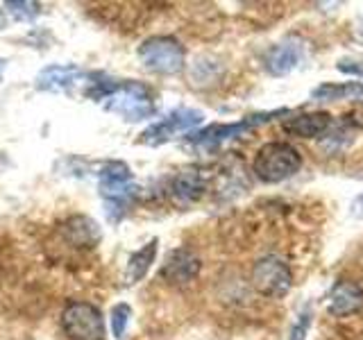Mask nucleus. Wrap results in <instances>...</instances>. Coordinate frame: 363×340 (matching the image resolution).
Masks as SVG:
<instances>
[{"label":"nucleus","mask_w":363,"mask_h":340,"mask_svg":"<svg viewBox=\"0 0 363 340\" xmlns=\"http://www.w3.org/2000/svg\"><path fill=\"white\" fill-rule=\"evenodd\" d=\"M98 191L102 202H105L107 218L111 222H118L132 207L134 198L139 196V186L134 184L132 170L123 162H109L100 168Z\"/></svg>","instance_id":"f257e3e1"},{"label":"nucleus","mask_w":363,"mask_h":340,"mask_svg":"<svg viewBox=\"0 0 363 340\" xmlns=\"http://www.w3.org/2000/svg\"><path fill=\"white\" fill-rule=\"evenodd\" d=\"M102 107L111 113H118L125 120H145L155 113L152 91L141 82H116L109 94L102 98Z\"/></svg>","instance_id":"f03ea898"},{"label":"nucleus","mask_w":363,"mask_h":340,"mask_svg":"<svg viewBox=\"0 0 363 340\" xmlns=\"http://www.w3.org/2000/svg\"><path fill=\"white\" fill-rule=\"evenodd\" d=\"M302 166V157L291 143L272 141L259 147L255 157V175L266 184H279V181L293 177Z\"/></svg>","instance_id":"7ed1b4c3"},{"label":"nucleus","mask_w":363,"mask_h":340,"mask_svg":"<svg viewBox=\"0 0 363 340\" xmlns=\"http://www.w3.org/2000/svg\"><path fill=\"white\" fill-rule=\"evenodd\" d=\"M139 60L147 71L159 75H175L184 68L186 55L173 37H150L139 45Z\"/></svg>","instance_id":"20e7f679"},{"label":"nucleus","mask_w":363,"mask_h":340,"mask_svg":"<svg viewBox=\"0 0 363 340\" xmlns=\"http://www.w3.org/2000/svg\"><path fill=\"white\" fill-rule=\"evenodd\" d=\"M62 329L68 340H105V320L98 306L71 302L62 311Z\"/></svg>","instance_id":"39448f33"},{"label":"nucleus","mask_w":363,"mask_h":340,"mask_svg":"<svg viewBox=\"0 0 363 340\" xmlns=\"http://www.w3.org/2000/svg\"><path fill=\"white\" fill-rule=\"evenodd\" d=\"M252 286L259 295L270 300L284 298L293 286V272L277 256H264L259 259L252 268Z\"/></svg>","instance_id":"423d86ee"},{"label":"nucleus","mask_w":363,"mask_h":340,"mask_svg":"<svg viewBox=\"0 0 363 340\" xmlns=\"http://www.w3.org/2000/svg\"><path fill=\"white\" fill-rule=\"evenodd\" d=\"M202 120H204V113L198 111V109H189V107L175 109V111H170L166 118L150 125V128L141 134V143L162 145L166 141L177 139L179 134H186L193 128H198Z\"/></svg>","instance_id":"0eeeda50"},{"label":"nucleus","mask_w":363,"mask_h":340,"mask_svg":"<svg viewBox=\"0 0 363 340\" xmlns=\"http://www.w3.org/2000/svg\"><path fill=\"white\" fill-rule=\"evenodd\" d=\"M284 113H289V109H277V111H264V113H255V116H247L238 123H230V125H209L207 130L202 132H196L189 136L191 143L196 145H202V147H213V145H220L223 141H230L234 136H241L245 134L247 130L252 128H259V125L268 123L270 118L275 116H284Z\"/></svg>","instance_id":"6e6552de"},{"label":"nucleus","mask_w":363,"mask_h":340,"mask_svg":"<svg viewBox=\"0 0 363 340\" xmlns=\"http://www.w3.org/2000/svg\"><path fill=\"white\" fill-rule=\"evenodd\" d=\"M94 75L96 73H84L77 66H48L39 73L37 89L50 91V94H73V91L82 89V94L86 96Z\"/></svg>","instance_id":"1a4fd4ad"},{"label":"nucleus","mask_w":363,"mask_h":340,"mask_svg":"<svg viewBox=\"0 0 363 340\" xmlns=\"http://www.w3.org/2000/svg\"><path fill=\"white\" fill-rule=\"evenodd\" d=\"M200 256L189 247H177L168 254L166 264L162 268V277L173 283V286H182L198 277L200 272Z\"/></svg>","instance_id":"9d476101"},{"label":"nucleus","mask_w":363,"mask_h":340,"mask_svg":"<svg viewBox=\"0 0 363 340\" xmlns=\"http://www.w3.org/2000/svg\"><path fill=\"white\" fill-rule=\"evenodd\" d=\"M204 188H207V175L198 166L179 170L170 181V196L179 207H189V204L198 202L204 196Z\"/></svg>","instance_id":"9b49d317"},{"label":"nucleus","mask_w":363,"mask_h":340,"mask_svg":"<svg viewBox=\"0 0 363 340\" xmlns=\"http://www.w3.org/2000/svg\"><path fill=\"white\" fill-rule=\"evenodd\" d=\"M302 55H304V45L298 39H284L266 52L264 66L270 75L281 77L291 73L293 68L302 62Z\"/></svg>","instance_id":"f8f14e48"},{"label":"nucleus","mask_w":363,"mask_h":340,"mask_svg":"<svg viewBox=\"0 0 363 340\" xmlns=\"http://www.w3.org/2000/svg\"><path fill=\"white\" fill-rule=\"evenodd\" d=\"M361 309H363V288L359 283L345 279L336 281L327 298V311L336 317H345L359 313Z\"/></svg>","instance_id":"ddd939ff"},{"label":"nucleus","mask_w":363,"mask_h":340,"mask_svg":"<svg viewBox=\"0 0 363 340\" xmlns=\"http://www.w3.org/2000/svg\"><path fill=\"white\" fill-rule=\"evenodd\" d=\"M60 234H62L66 245L77 247V249L96 247L98 241H100V227H98V222L86 218V215H73V218H68L60 227Z\"/></svg>","instance_id":"4468645a"},{"label":"nucleus","mask_w":363,"mask_h":340,"mask_svg":"<svg viewBox=\"0 0 363 340\" xmlns=\"http://www.w3.org/2000/svg\"><path fill=\"white\" fill-rule=\"evenodd\" d=\"M329 128H332V116L327 111L300 113V116L284 120V132L300 136V139H320Z\"/></svg>","instance_id":"2eb2a0df"},{"label":"nucleus","mask_w":363,"mask_h":340,"mask_svg":"<svg viewBox=\"0 0 363 340\" xmlns=\"http://www.w3.org/2000/svg\"><path fill=\"white\" fill-rule=\"evenodd\" d=\"M157 256V238L143 245L139 252H134L128 261V268H125V283H136L145 277V272L150 270L152 261Z\"/></svg>","instance_id":"dca6fc26"},{"label":"nucleus","mask_w":363,"mask_h":340,"mask_svg":"<svg viewBox=\"0 0 363 340\" xmlns=\"http://www.w3.org/2000/svg\"><path fill=\"white\" fill-rule=\"evenodd\" d=\"M313 100L318 102H332V100H352L363 98V84L361 82H343V84H320L313 94Z\"/></svg>","instance_id":"f3484780"},{"label":"nucleus","mask_w":363,"mask_h":340,"mask_svg":"<svg viewBox=\"0 0 363 340\" xmlns=\"http://www.w3.org/2000/svg\"><path fill=\"white\" fill-rule=\"evenodd\" d=\"M130 317H132V309L128 304H116L111 309V334L116 340H121L125 336V329L130 324Z\"/></svg>","instance_id":"a211bd4d"},{"label":"nucleus","mask_w":363,"mask_h":340,"mask_svg":"<svg viewBox=\"0 0 363 340\" xmlns=\"http://www.w3.org/2000/svg\"><path fill=\"white\" fill-rule=\"evenodd\" d=\"M7 11L16 21H32L39 14V5L37 3H5Z\"/></svg>","instance_id":"6ab92c4d"},{"label":"nucleus","mask_w":363,"mask_h":340,"mask_svg":"<svg viewBox=\"0 0 363 340\" xmlns=\"http://www.w3.org/2000/svg\"><path fill=\"white\" fill-rule=\"evenodd\" d=\"M311 320H313V311L306 306V309L298 315V320H295V324L291 329V340H304L306 334H309Z\"/></svg>","instance_id":"aec40b11"},{"label":"nucleus","mask_w":363,"mask_h":340,"mask_svg":"<svg viewBox=\"0 0 363 340\" xmlns=\"http://www.w3.org/2000/svg\"><path fill=\"white\" fill-rule=\"evenodd\" d=\"M338 68L343 73H352V75H361L363 77V62L357 64V62H338Z\"/></svg>","instance_id":"412c9836"},{"label":"nucleus","mask_w":363,"mask_h":340,"mask_svg":"<svg viewBox=\"0 0 363 340\" xmlns=\"http://www.w3.org/2000/svg\"><path fill=\"white\" fill-rule=\"evenodd\" d=\"M3 73H5V62L0 60V79H3Z\"/></svg>","instance_id":"4be33fe9"},{"label":"nucleus","mask_w":363,"mask_h":340,"mask_svg":"<svg viewBox=\"0 0 363 340\" xmlns=\"http://www.w3.org/2000/svg\"><path fill=\"white\" fill-rule=\"evenodd\" d=\"M3 26H5V16H3V11H0V30H3Z\"/></svg>","instance_id":"5701e85b"}]
</instances>
